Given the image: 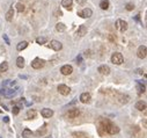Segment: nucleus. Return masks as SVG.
Returning a JSON list of instances; mask_svg holds the SVG:
<instances>
[{
  "label": "nucleus",
  "instance_id": "nucleus-1",
  "mask_svg": "<svg viewBox=\"0 0 147 138\" xmlns=\"http://www.w3.org/2000/svg\"><path fill=\"white\" fill-rule=\"evenodd\" d=\"M101 125L103 127L104 131L108 132V134H110V135H115V134H118V132H119V128L117 127V125H115L112 122L108 121V119H106V121H102Z\"/></svg>",
  "mask_w": 147,
  "mask_h": 138
},
{
  "label": "nucleus",
  "instance_id": "nucleus-2",
  "mask_svg": "<svg viewBox=\"0 0 147 138\" xmlns=\"http://www.w3.org/2000/svg\"><path fill=\"white\" fill-rule=\"evenodd\" d=\"M111 61H112L113 64H116V65H121V64H123V61H124V57L119 52H115L111 56Z\"/></svg>",
  "mask_w": 147,
  "mask_h": 138
},
{
  "label": "nucleus",
  "instance_id": "nucleus-3",
  "mask_svg": "<svg viewBox=\"0 0 147 138\" xmlns=\"http://www.w3.org/2000/svg\"><path fill=\"white\" fill-rule=\"evenodd\" d=\"M44 64H45V61L43 60V59H41V58H35L34 60L31 61V66H33V69H36V70L43 67Z\"/></svg>",
  "mask_w": 147,
  "mask_h": 138
},
{
  "label": "nucleus",
  "instance_id": "nucleus-4",
  "mask_svg": "<svg viewBox=\"0 0 147 138\" xmlns=\"http://www.w3.org/2000/svg\"><path fill=\"white\" fill-rule=\"evenodd\" d=\"M92 14H93V11H92L91 8H83L82 11L78 12V15L83 18V19H87V18H91Z\"/></svg>",
  "mask_w": 147,
  "mask_h": 138
},
{
  "label": "nucleus",
  "instance_id": "nucleus-5",
  "mask_svg": "<svg viewBox=\"0 0 147 138\" xmlns=\"http://www.w3.org/2000/svg\"><path fill=\"white\" fill-rule=\"evenodd\" d=\"M16 89H18V87H16L15 89H13V88H9V89L2 88L0 93H1V94H4L6 98H12V96H14L16 94Z\"/></svg>",
  "mask_w": 147,
  "mask_h": 138
},
{
  "label": "nucleus",
  "instance_id": "nucleus-6",
  "mask_svg": "<svg viewBox=\"0 0 147 138\" xmlns=\"http://www.w3.org/2000/svg\"><path fill=\"white\" fill-rule=\"evenodd\" d=\"M116 27L118 28L122 33H124V31L128 29V22H126V21H123V20H117Z\"/></svg>",
  "mask_w": 147,
  "mask_h": 138
},
{
  "label": "nucleus",
  "instance_id": "nucleus-7",
  "mask_svg": "<svg viewBox=\"0 0 147 138\" xmlns=\"http://www.w3.org/2000/svg\"><path fill=\"white\" fill-rule=\"evenodd\" d=\"M58 92L60 93L61 95H68L70 93H71V89H70V87L68 86H66V85H59L58 86Z\"/></svg>",
  "mask_w": 147,
  "mask_h": 138
},
{
  "label": "nucleus",
  "instance_id": "nucleus-8",
  "mask_svg": "<svg viewBox=\"0 0 147 138\" xmlns=\"http://www.w3.org/2000/svg\"><path fill=\"white\" fill-rule=\"evenodd\" d=\"M80 114V110L78 109V108H73V109H70V110L67 111V114H66V116H67L68 118H75V117H78Z\"/></svg>",
  "mask_w": 147,
  "mask_h": 138
},
{
  "label": "nucleus",
  "instance_id": "nucleus-9",
  "mask_svg": "<svg viewBox=\"0 0 147 138\" xmlns=\"http://www.w3.org/2000/svg\"><path fill=\"white\" fill-rule=\"evenodd\" d=\"M146 54H147V48L146 45H141L139 46V49L137 51V55H138V57L140 59H144V58H146Z\"/></svg>",
  "mask_w": 147,
  "mask_h": 138
},
{
  "label": "nucleus",
  "instance_id": "nucleus-10",
  "mask_svg": "<svg viewBox=\"0 0 147 138\" xmlns=\"http://www.w3.org/2000/svg\"><path fill=\"white\" fill-rule=\"evenodd\" d=\"M50 48L51 49H53L55 51H59V50H61V48H63V44H61L59 41H51L50 42Z\"/></svg>",
  "mask_w": 147,
  "mask_h": 138
},
{
  "label": "nucleus",
  "instance_id": "nucleus-11",
  "mask_svg": "<svg viewBox=\"0 0 147 138\" xmlns=\"http://www.w3.org/2000/svg\"><path fill=\"white\" fill-rule=\"evenodd\" d=\"M92 100V96L89 93H82L81 95H80V101L82 102V103H89Z\"/></svg>",
  "mask_w": 147,
  "mask_h": 138
},
{
  "label": "nucleus",
  "instance_id": "nucleus-12",
  "mask_svg": "<svg viewBox=\"0 0 147 138\" xmlns=\"http://www.w3.org/2000/svg\"><path fill=\"white\" fill-rule=\"evenodd\" d=\"M60 72L64 74V76H70L72 72H73V67L71 65H64L60 69Z\"/></svg>",
  "mask_w": 147,
  "mask_h": 138
},
{
  "label": "nucleus",
  "instance_id": "nucleus-13",
  "mask_svg": "<svg viewBox=\"0 0 147 138\" xmlns=\"http://www.w3.org/2000/svg\"><path fill=\"white\" fill-rule=\"evenodd\" d=\"M41 114H42L43 117H45V118H50V117L53 115V110H52V109H49V108H44V109H42Z\"/></svg>",
  "mask_w": 147,
  "mask_h": 138
},
{
  "label": "nucleus",
  "instance_id": "nucleus-14",
  "mask_svg": "<svg viewBox=\"0 0 147 138\" xmlns=\"http://www.w3.org/2000/svg\"><path fill=\"white\" fill-rule=\"evenodd\" d=\"M97 71L101 73V74H103V76H108L110 73V67L107 65H101V66H98Z\"/></svg>",
  "mask_w": 147,
  "mask_h": 138
},
{
  "label": "nucleus",
  "instance_id": "nucleus-15",
  "mask_svg": "<svg viewBox=\"0 0 147 138\" xmlns=\"http://www.w3.org/2000/svg\"><path fill=\"white\" fill-rule=\"evenodd\" d=\"M87 34V27L86 26H80L79 28H78V30H76V35L78 36H80V37H82V36H85V35Z\"/></svg>",
  "mask_w": 147,
  "mask_h": 138
},
{
  "label": "nucleus",
  "instance_id": "nucleus-16",
  "mask_svg": "<svg viewBox=\"0 0 147 138\" xmlns=\"http://www.w3.org/2000/svg\"><path fill=\"white\" fill-rule=\"evenodd\" d=\"M136 109H138L140 111L146 110V102L145 101H138L136 103Z\"/></svg>",
  "mask_w": 147,
  "mask_h": 138
},
{
  "label": "nucleus",
  "instance_id": "nucleus-17",
  "mask_svg": "<svg viewBox=\"0 0 147 138\" xmlns=\"http://www.w3.org/2000/svg\"><path fill=\"white\" fill-rule=\"evenodd\" d=\"M72 2H73V0H63L61 1V6L65 8H67L68 11H71L72 9Z\"/></svg>",
  "mask_w": 147,
  "mask_h": 138
},
{
  "label": "nucleus",
  "instance_id": "nucleus-18",
  "mask_svg": "<svg viewBox=\"0 0 147 138\" xmlns=\"http://www.w3.org/2000/svg\"><path fill=\"white\" fill-rule=\"evenodd\" d=\"M137 87H138V92H139V94L146 92V86L141 84V81H139V80L137 81Z\"/></svg>",
  "mask_w": 147,
  "mask_h": 138
},
{
  "label": "nucleus",
  "instance_id": "nucleus-19",
  "mask_svg": "<svg viewBox=\"0 0 147 138\" xmlns=\"http://www.w3.org/2000/svg\"><path fill=\"white\" fill-rule=\"evenodd\" d=\"M129 100H130V98H129L126 94H121V95H119V103H122V104L128 103Z\"/></svg>",
  "mask_w": 147,
  "mask_h": 138
},
{
  "label": "nucleus",
  "instance_id": "nucleus-20",
  "mask_svg": "<svg viewBox=\"0 0 147 138\" xmlns=\"http://www.w3.org/2000/svg\"><path fill=\"white\" fill-rule=\"evenodd\" d=\"M28 46V42H26V41H23V42H20L18 45H16V49H18V51H22V50H24Z\"/></svg>",
  "mask_w": 147,
  "mask_h": 138
},
{
  "label": "nucleus",
  "instance_id": "nucleus-21",
  "mask_svg": "<svg viewBox=\"0 0 147 138\" xmlns=\"http://www.w3.org/2000/svg\"><path fill=\"white\" fill-rule=\"evenodd\" d=\"M56 30L59 31V33H63V31L66 30V26H65L64 23H61V22L57 23V24H56Z\"/></svg>",
  "mask_w": 147,
  "mask_h": 138
},
{
  "label": "nucleus",
  "instance_id": "nucleus-22",
  "mask_svg": "<svg viewBox=\"0 0 147 138\" xmlns=\"http://www.w3.org/2000/svg\"><path fill=\"white\" fill-rule=\"evenodd\" d=\"M13 18H14V9L11 8V9L6 13V20H7V21H12Z\"/></svg>",
  "mask_w": 147,
  "mask_h": 138
},
{
  "label": "nucleus",
  "instance_id": "nucleus-23",
  "mask_svg": "<svg viewBox=\"0 0 147 138\" xmlns=\"http://www.w3.org/2000/svg\"><path fill=\"white\" fill-rule=\"evenodd\" d=\"M16 65H18V67L22 69L23 66H24V58L18 57V59H16Z\"/></svg>",
  "mask_w": 147,
  "mask_h": 138
},
{
  "label": "nucleus",
  "instance_id": "nucleus-24",
  "mask_svg": "<svg viewBox=\"0 0 147 138\" xmlns=\"http://www.w3.org/2000/svg\"><path fill=\"white\" fill-rule=\"evenodd\" d=\"M100 7L102 9H108L109 8V1L108 0H102L101 2H100Z\"/></svg>",
  "mask_w": 147,
  "mask_h": 138
},
{
  "label": "nucleus",
  "instance_id": "nucleus-25",
  "mask_svg": "<svg viewBox=\"0 0 147 138\" xmlns=\"http://www.w3.org/2000/svg\"><path fill=\"white\" fill-rule=\"evenodd\" d=\"M31 135H33V132H31V130H29V129H24V130L22 131L23 138H29V137H31Z\"/></svg>",
  "mask_w": 147,
  "mask_h": 138
},
{
  "label": "nucleus",
  "instance_id": "nucleus-26",
  "mask_svg": "<svg viewBox=\"0 0 147 138\" xmlns=\"http://www.w3.org/2000/svg\"><path fill=\"white\" fill-rule=\"evenodd\" d=\"M36 115H37V113H36V110H34V109H30V110H28V113H27L28 118H35Z\"/></svg>",
  "mask_w": 147,
  "mask_h": 138
},
{
  "label": "nucleus",
  "instance_id": "nucleus-27",
  "mask_svg": "<svg viewBox=\"0 0 147 138\" xmlns=\"http://www.w3.org/2000/svg\"><path fill=\"white\" fill-rule=\"evenodd\" d=\"M7 70H8L7 61H4V63H1V64H0V72H6Z\"/></svg>",
  "mask_w": 147,
  "mask_h": 138
},
{
  "label": "nucleus",
  "instance_id": "nucleus-28",
  "mask_svg": "<svg viewBox=\"0 0 147 138\" xmlns=\"http://www.w3.org/2000/svg\"><path fill=\"white\" fill-rule=\"evenodd\" d=\"M73 136L76 138H88L87 135L83 134V132H73Z\"/></svg>",
  "mask_w": 147,
  "mask_h": 138
},
{
  "label": "nucleus",
  "instance_id": "nucleus-29",
  "mask_svg": "<svg viewBox=\"0 0 147 138\" xmlns=\"http://www.w3.org/2000/svg\"><path fill=\"white\" fill-rule=\"evenodd\" d=\"M45 134H46V128L45 127H43L42 129H38V130L36 131V135H37V136H39V135L43 136V135H45Z\"/></svg>",
  "mask_w": 147,
  "mask_h": 138
},
{
  "label": "nucleus",
  "instance_id": "nucleus-30",
  "mask_svg": "<svg viewBox=\"0 0 147 138\" xmlns=\"http://www.w3.org/2000/svg\"><path fill=\"white\" fill-rule=\"evenodd\" d=\"M46 41H48L46 37H37V39H36V42H37L38 44H44V43H46Z\"/></svg>",
  "mask_w": 147,
  "mask_h": 138
},
{
  "label": "nucleus",
  "instance_id": "nucleus-31",
  "mask_svg": "<svg viewBox=\"0 0 147 138\" xmlns=\"http://www.w3.org/2000/svg\"><path fill=\"white\" fill-rule=\"evenodd\" d=\"M16 9H18V12H20V13L23 12V11H24V5L21 4V2H19V4L16 5Z\"/></svg>",
  "mask_w": 147,
  "mask_h": 138
},
{
  "label": "nucleus",
  "instance_id": "nucleus-32",
  "mask_svg": "<svg viewBox=\"0 0 147 138\" xmlns=\"http://www.w3.org/2000/svg\"><path fill=\"white\" fill-rule=\"evenodd\" d=\"M12 111H13V114H14V115H18V114L20 113V108L18 107V106H14L13 109H12Z\"/></svg>",
  "mask_w": 147,
  "mask_h": 138
},
{
  "label": "nucleus",
  "instance_id": "nucleus-33",
  "mask_svg": "<svg viewBox=\"0 0 147 138\" xmlns=\"http://www.w3.org/2000/svg\"><path fill=\"white\" fill-rule=\"evenodd\" d=\"M125 7H126V9H128V11H132V9L134 8V5L132 4V2H129V4H126V6H125Z\"/></svg>",
  "mask_w": 147,
  "mask_h": 138
},
{
  "label": "nucleus",
  "instance_id": "nucleus-34",
  "mask_svg": "<svg viewBox=\"0 0 147 138\" xmlns=\"http://www.w3.org/2000/svg\"><path fill=\"white\" fill-rule=\"evenodd\" d=\"M2 39H4V41L5 42H6V44H8V45H9V44H11V41H9V39H8V36L6 34H4L2 35Z\"/></svg>",
  "mask_w": 147,
  "mask_h": 138
},
{
  "label": "nucleus",
  "instance_id": "nucleus-35",
  "mask_svg": "<svg viewBox=\"0 0 147 138\" xmlns=\"http://www.w3.org/2000/svg\"><path fill=\"white\" fill-rule=\"evenodd\" d=\"M76 63H78V64H81V63H82V56H81V55H79V56L76 57Z\"/></svg>",
  "mask_w": 147,
  "mask_h": 138
},
{
  "label": "nucleus",
  "instance_id": "nucleus-36",
  "mask_svg": "<svg viewBox=\"0 0 147 138\" xmlns=\"http://www.w3.org/2000/svg\"><path fill=\"white\" fill-rule=\"evenodd\" d=\"M76 2H78V4H80V5H83L85 2H86V0H76Z\"/></svg>",
  "mask_w": 147,
  "mask_h": 138
},
{
  "label": "nucleus",
  "instance_id": "nucleus-37",
  "mask_svg": "<svg viewBox=\"0 0 147 138\" xmlns=\"http://www.w3.org/2000/svg\"><path fill=\"white\" fill-rule=\"evenodd\" d=\"M136 72H137V73H139V74H143L144 71H143L141 69H137V70H136Z\"/></svg>",
  "mask_w": 147,
  "mask_h": 138
},
{
  "label": "nucleus",
  "instance_id": "nucleus-38",
  "mask_svg": "<svg viewBox=\"0 0 147 138\" xmlns=\"http://www.w3.org/2000/svg\"><path fill=\"white\" fill-rule=\"evenodd\" d=\"M4 121H5L6 123H8V122H9V117H8V116H5V117H4Z\"/></svg>",
  "mask_w": 147,
  "mask_h": 138
},
{
  "label": "nucleus",
  "instance_id": "nucleus-39",
  "mask_svg": "<svg viewBox=\"0 0 147 138\" xmlns=\"http://www.w3.org/2000/svg\"><path fill=\"white\" fill-rule=\"evenodd\" d=\"M55 14H56V15H63V14H61V12L60 11H59V9H58V11H56V13H55Z\"/></svg>",
  "mask_w": 147,
  "mask_h": 138
},
{
  "label": "nucleus",
  "instance_id": "nucleus-40",
  "mask_svg": "<svg viewBox=\"0 0 147 138\" xmlns=\"http://www.w3.org/2000/svg\"><path fill=\"white\" fill-rule=\"evenodd\" d=\"M20 78H22V79H26V76H22V74H21V76H20Z\"/></svg>",
  "mask_w": 147,
  "mask_h": 138
}]
</instances>
